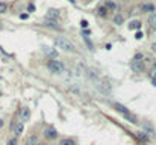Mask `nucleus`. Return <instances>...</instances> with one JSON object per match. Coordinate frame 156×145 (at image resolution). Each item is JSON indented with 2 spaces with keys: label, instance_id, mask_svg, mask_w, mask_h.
Returning a JSON list of instances; mask_svg holds the SVG:
<instances>
[{
  "label": "nucleus",
  "instance_id": "obj_24",
  "mask_svg": "<svg viewBox=\"0 0 156 145\" xmlns=\"http://www.w3.org/2000/svg\"><path fill=\"white\" fill-rule=\"evenodd\" d=\"M152 47H153V50H156V44H153Z\"/></svg>",
  "mask_w": 156,
  "mask_h": 145
},
{
  "label": "nucleus",
  "instance_id": "obj_19",
  "mask_svg": "<svg viewBox=\"0 0 156 145\" xmlns=\"http://www.w3.org/2000/svg\"><path fill=\"white\" fill-rule=\"evenodd\" d=\"M8 145H17V141H15V139H11V141H8Z\"/></svg>",
  "mask_w": 156,
  "mask_h": 145
},
{
  "label": "nucleus",
  "instance_id": "obj_16",
  "mask_svg": "<svg viewBox=\"0 0 156 145\" xmlns=\"http://www.w3.org/2000/svg\"><path fill=\"white\" fill-rule=\"evenodd\" d=\"M6 9H8V6H6V3L0 2V14H5V12H6Z\"/></svg>",
  "mask_w": 156,
  "mask_h": 145
},
{
  "label": "nucleus",
  "instance_id": "obj_23",
  "mask_svg": "<svg viewBox=\"0 0 156 145\" xmlns=\"http://www.w3.org/2000/svg\"><path fill=\"white\" fill-rule=\"evenodd\" d=\"M153 85H156V76L153 77Z\"/></svg>",
  "mask_w": 156,
  "mask_h": 145
},
{
  "label": "nucleus",
  "instance_id": "obj_3",
  "mask_svg": "<svg viewBox=\"0 0 156 145\" xmlns=\"http://www.w3.org/2000/svg\"><path fill=\"white\" fill-rule=\"evenodd\" d=\"M130 69L133 73H143V69H144V65H143V62L141 61H133L130 62Z\"/></svg>",
  "mask_w": 156,
  "mask_h": 145
},
{
  "label": "nucleus",
  "instance_id": "obj_17",
  "mask_svg": "<svg viewBox=\"0 0 156 145\" xmlns=\"http://www.w3.org/2000/svg\"><path fill=\"white\" fill-rule=\"evenodd\" d=\"M141 9H143V11H149V12H152V11H153L155 8L152 6V5H144V6H143Z\"/></svg>",
  "mask_w": 156,
  "mask_h": 145
},
{
  "label": "nucleus",
  "instance_id": "obj_2",
  "mask_svg": "<svg viewBox=\"0 0 156 145\" xmlns=\"http://www.w3.org/2000/svg\"><path fill=\"white\" fill-rule=\"evenodd\" d=\"M47 68L50 69L52 73H55V74H61L64 73V69H65V67H64V63L61 61H50L49 63H47Z\"/></svg>",
  "mask_w": 156,
  "mask_h": 145
},
{
  "label": "nucleus",
  "instance_id": "obj_21",
  "mask_svg": "<svg viewBox=\"0 0 156 145\" xmlns=\"http://www.w3.org/2000/svg\"><path fill=\"white\" fill-rule=\"evenodd\" d=\"M135 38H136V39H141V38H143V33H141V32H138V33L135 35Z\"/></svg>",
  "mask_w": 156,
  "mask_h": 145
},
{
  "label": "nucleus",
  "instance_id": "obj_18",
  "mask_svg": "<svg viewBox=\"0 0 156 145\" xmlns=\"http://www.w3.org/2000/svg\"><path fill=\"white\" fill-rule=\"evenodd\" d=\"M106 12H108V11H106L105 8H100V9H99V14L102 15V17H105V15H106Z\"/></svg>",
  "mask_w": 156,
  "mask_h": 145
},
{
  "label": "nucleus",
  "instance_id": "obj_14",
  "mask_svg": "<svg viewBox=\"0 0 156 145\" xmlns=\"http://www.w3.org/2000/svg\"><path fill=\"white\" fill-rule=\"evenodd\" d=\"M115 109H117L118 112H121L123 115H126V114H129V112H127V109H126L124 106H121V104H115Z\"/></svg>",
  "mask_w": 156,
  "mask_h": 145
},
{
  "label": "nucleus",
  "instance_id": "obj_15",
  "mask_svg": "<svg viewBox=\"0 0 156 145\" xmlns=\"http://www.w3.org/2000/svg\"><path fill=\"white\" fill-rule=\"evenodd\" d=\"M59 145H74V142L70 141V139H62V141L59 142Z\"/></svg>",
  "mask_w": 156,
  "mask_h": 145
},
{
  "label": "nucleus",
  "instance_id": "obj_12",
  "mask_svg": "<svg viewBox=\"0 0 156 145\" xmlns=\"http://www.w3.org/2000/svg\"><path fill=\"white\" fill-rule=\"evenodd\" d=\"M141 27V23H139V21H132L130 24H129V29L130 30H135V29H139Z\"/></svg>",
  "mask_w": 156,
  "mask_h": 145
},
{
  "label": "nucleus",
  "instance_id": "obj_25",
  "mask_svg": "<svg viewBox=\"0 0 156 145\" xmlns=\"http://www.w3.org/2000/svg\"><path fill=\"white\" fill-rule=\"evenodd\" d=\"M70 2H71V3H74V2H76V0H70Z\"/></svg>",
  "mask_w": 156,
  "mask_h": 145
},
{
  "label": "nucleus",
  "instance_id": "obj_9",
  "mask_svg": "<svg viewBox=\"0 0 156 145\" xmlns=\"http://www.w3.org/2000/svg\"><path fill=\"white\" fill-rule=\"evenodd\" d=\"M59 17V12L56 9H49V12H47V18L49 20H56Z\"/></svg>",
  "mask_w": 156,
  "mask_h": 145
},
{
  "label": "nucleus",
  "instance_id": "obj_7",
  "mask_svg": "<svg viewBox=\"0 0 156 145\" xmlns=\"http://www.w3.org/2000/svg\"><path fill=\"white\" fill-rule=\"evenodd\" d=\"M44 53H46L47 56H50V57L53 59V61H55V59H58V53H56L55 50H53L52 47H44Z\"/></svg>",
  "mask_w": 156,
  "mask_h": 145
},
{
  "label": "nucleus",
  "instance_id": "obj_11",
  "mask_svg": "<svg viewBox=\"0 0 156 145\" xmlns=\"http://www.w3.org/2000/svg\"><path fill=\"white\" fill-rule=\"evenodd\" d=\"M38 144V139H36V136H29L28 141H26V145H36Z\"/></svg>",
  "mask_w": 156,
  "mask_h": 145
},
{
  "label": "nucleus",
  "instance_id": "obj_20",
  "mask_svg": "<svg viewBox=\"0 0 156 145\" xmlns=\"http://www.w3.org/2000/svg\"><path fill=\"white\" fill-rule=\"evenodd\" d=\"M138 136H139V138H141V139H144V141H147V136H146V135H144V133H138Z\"/></svg>",
  "mask_w": 156,
  "mask_h": 145
},
{
  "label": "nucleus",
  "instance_id": "obj_8",
  "mask_svg": "<svg viewBox=\"0 0 156 145\" xmlns=\"http://www.w3.org/2000/svg\"><path fill=\"white\" fill-rule=\"evenodd\" d=\"M149 24H150V29L152 30H156V14L155 12L149 17Z\"/></svg>",
  "mask_w": 156,
  "mask_h": 145
},
{
  "label": "nucleus",
  "instance_id": "obj_10",
  "mask_svg": "<svg viewBox=\"0 0 156 145\" xmlns=\"http://www.w3.org/2000/svg\"><path fill=\"white\" fill-rule=\"evenodd\" d=\"M23 130H24V127H23V122H18V124L14 127V132H15V135H17V136H20L21 133H23Z\"/></svg>",
  "mask_w": 156,
  "mask_h": 145
},
{
  "label": "nucleus",
  "instance_id": "obj_4",
  "mask_svg": "<svg viewBox=\"0 0 156 145\" xmlns=\"http://www.w3.org/2000/svg\"><path fill=\"white\" fill-rule=\"evenodd\" d=\"M29 118H30V110L28 107H23V109H21V114H20V122L29 121Z\"/></svg>",
  "mask_w": 156,
  "mask_h": 145
},
{
  "label": "nucleus",
  "instance_id": "obj_6",
  "mask_svg": "<svg viewBox=\"0 0 156 145\" xmlns=\"http://www.w3.org/2000/svg\"><path fill=\"white\" fill-rule=\"evenodd\" d=\"M44 24L47 26V27H52V29L61 30V27H59V26H58V23H56V20H49V18H46V21H44Z\"/></svg>",
  "mask_w": 156,
  "mask_h": 145
},
{
  "label": "nucleus",
  "instance_id": "obj_5",
  "mask_svg": "<svg viewBox=\"0 0 156 145\" xmlns=\"http://www.w3.org/2000/svg\"><path fill=\"white\" fill-rule=\"evenodd\" d=\"M44 135H46V138H49V139H55L58 136V133H56V130L53 127H49V128H46Z\"/></svg>",
  "mask_w": 156,
  "mask_h": 145
},
{
  "label": "nucleus",
  "instance_id": "obj_1",
  "mask_svg": "<svg viewBox=\"0 0 156 145\" xmlns=\"http://www.w3.org/2000/svg\"><path fill=\"white\" fill-rule=\"evenodd\" d=\"M55 44H56L58 48H61V50H64V51H74L73 42H70L65 38H56L55 39Z\"/></svg>",
  "mask_w": 156,
  "mask_h": 145
},
{
  "label": "nucleus",
  "instance_id": "obj_22",
  "mask_svg": "<svg viewBox=\"0 0 156 145\" xmlns=\"http://www.w3.org/2000/svg\"><path fill=\"white\" fill-rule=\"evenodd\" d=\"M80 24H82V27H88V21H85V20H83Z\"/></svg>",
  "mask_w": 156,
  "mask_h": 145
},
{
  "label": "nucleus",
  "instance_id": "obj_13",
  "mask_svg": "<svg viewBox=\"0 0 156 145\" xmlns=\"http://www.w3.org/2000/svg\"><path fill=\"white\" fill-rule=\"evenodd\" d=\"M123 21H124V18H123L121 14H117L115 17H114V23H115V24H121Z\"/></svg>",
  "mask_w": 156,
  "mask_h": 145
}]
</instances>
